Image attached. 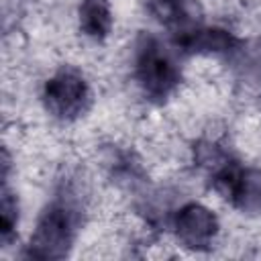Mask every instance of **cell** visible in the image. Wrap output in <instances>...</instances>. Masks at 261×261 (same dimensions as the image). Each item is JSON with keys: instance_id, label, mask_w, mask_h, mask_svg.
<instances>
[{"instance_id": "6", "label": "cell", "mask_w": 261, "mask_h": 261, "mask_svg": "<svg viewBox=\"0 0 261 261\" xmlns=\"http://www.w3.org/2000/svg\"><path fill=\"white\" fill-rule=\"evenodd\" d=\"M80 29L90 39H106L112 29V12L108 0H84L80 4Z\"/></svg>"}, {"instance_id": "8", "label": "cell", "mask_w": 261, "mask_h": 261, "mask_svg": "<svg viewBox=\"0 0 261 261\" xmlns=\"http://www.w3.org/2000/svg\"><path fill=\"white\" fill-rule=\"evenodd\" d=\"M14 226H16V200L4 190V196H2V239L4 241H8Z\"/></svg>"}, {"instance_id": "4", "label": "cell", "mask_w": 261, "mask_h": 261, "mask_svg": "<svg viewBox=\"0 0 261 261\" xmlns=\"http://www.w3.org/2000/svg\"><path fill=\"white\" fill-rule=\"evenodd\" d=\"M218 230V220L212 210L202 204H186L175 216L177 239L192 249H204L210 245Z\"/></svg>"}, {"instance_id": "1", "label": "cell", "mask_w": 261, "mask_h": 261, "mask_svg": "<svg viewBox=\"0 0 261 261\" xmlns=\"http://www.w3.org/2000/svg\"><path fill=\"white\" fill-rule=\"evenodd\" d=\"M137 82L153 100L167 98L179 84V69L169 53L153 37L143 39L137 51Z\"/></svg>"}, {"instance_id": "5", "label": "cell", "mask_w": 261, "mask_h": 261, "mask_svg": "<svg viewBox=\"0 0 261 261\" xmlns=\"http://www.w3.org/2000/svg\"><path fill=\"white\" fill-rule=\"evenodd\" d=\"M177 45L192 53H222L232 49L234 37L224 29H194L186 31L177 39Z\"/></svg>"}, {"instance_id": "3", "label": "cell", "mask_w": 261, "mask_h": 261, "mask_svg": "<svg viewBox=\"0 0 261 261\" xmlns=\"http://www.w3.org/2000/svg\"><path fill=\"white\" fill-rule=\"evenodd\" d=\"M43 100L53 116L61 120H71L86 110L90 100V90L86 80L77 71L61 69L45 84Z\"/></svg>"}, {"instance_id": "7", "label": "cell", "mask_w": 261, "mask_h": 261, "mask_svg": "<svg viewBox=\"0 0 261 261\" xmlns=\"http://www.w3.org/2000/svg\"><path fill=\"white\" fill-rule=\"evenodd\" d=\"M151 14L165 22V24H173L177 22L181 16H186V6L188 0H147Z\"/></svg>"}, {"instance_id": "2", "label": "cell", "mask_w": 261, "mask_h": 261, "mask_svg": "<svg viewBox=\"0 0 261 261\" xmlns=\"http://www.w3.org/2000/svg\"><path fill=\"white\" fill-rule=\"evenodd\" d=\"M73 239V212L69 204H53L39 220L29 253L37 259L63 257Z\"/></svg>"}]
</instances>
